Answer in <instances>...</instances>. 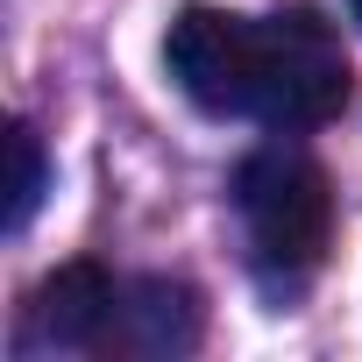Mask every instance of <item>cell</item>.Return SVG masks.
Wrapping results in <instances>:
<instances>
[{
    "label": "cell",
    "mask_w": 362,
    "mask_h": 362,
    "mask_svg": "<svg viewBox=\"0 0 362 362\" xmlns=\"http://www.w3.org/2000/svg\"><path fill=\"white\" fill-rule=\"evenodd\" d=\"M206 334L199 291L177 284V277H135L114 298V327L100 341V355H135V362H170V355H192Z\"/></svg>",
    "instance_id": "4"
},
{
    "label": "cell",
    "mask_w": 362,
    "mask_h": 362,
    "mask_svg": "<svg viewBox=\"0 0 362 362\" xmlns=\"http://www.w3.org/2000/svg\"><path fill=\"white\" fill-rule=\"evenodd\" d=\"M256 57H263V29L256 15H235V8H185L163 36V64L177 93L206 114L256 107Z\"/></svg>",
    "instance_id": "3"
},
{
    "label": "cell",
    "mask_w": 362,
    "mask_h": 362,
    "mask_svg": "<svg viewBox=\"0 0 362 362\" xmlns=\"http://www.w3.org/2000/svg\"><path fill=\"white\" fill-rule=\"evenodd\" d=\"M43 185H50L43 135H36L29 121H8V235H22V228H29V214H36Z\"/></svg>",
    "instance_id": "6"
},
{
    "label": "cell",
    "mask_w": 362,
    "mask_h": 362,
    "mask_svg": "<svg viewBox=\"0 0 362 362\" xmlns=\"http://www.w3.org/2000/svg\"><path fill=\"white\" fill-rule=\"evenodd\" d=\"M235 214L249 228L256 263L284 270V277H305L327 256V242H334V185H327V170L305 149H291V142H263L256 156H242Z\"/></svg>",
    "instance_id": "1"
},
{
    "label": "cell",
    "mask_w": 362,
    "mask_h": 362,
    "mask_svg": "<svg viewBox=\"0 0 362 362\" xmlns=\"http://www.w3.org/2000/svg\"><path fill=\"white\" fill-rule=\"evenodd\" d=\"M114 298H121V284L100 263H57L29 291V341L57 348V355H100V341L114 327Z\"/></svg>",
    "instance_id": "5"
},
{
    "label": "cell",
    "mask_w": 362,
    "mask_h": 362,
    "mask_svg": "<svg viewBox=\"0 0 362 362\" xmlns=\"http://www.w3.org/2000/svg\"><path fill=\"white\" fill-rule=\"evenodd\" d=\"M256 29H263V57H256V107H249V121H263L277 135L327 128L348 107V57H341L334 22L298 0V8L263 15Z\"/></svg>",
    "instance_id": "2"
},
{
    "label": "cell",
    "mask_w": 362,
    "mask_h": 362,
    "mask_svg": "<svg viewBox=\"0 0 362 362\" xmlns=\"http://www.w3.org/2000/svg\"><path fill=\"white\" fill-rule=\"evenodd\" d=\"M348 15H355V22H362V0H348Z\"/></svg>",
    "instance_id": "7"
}]
</instances>
